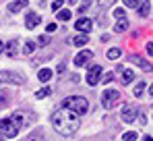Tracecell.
I'll use <instances>...</instances> for the list:
<instances>
[{"label":"cell","instance_id":"1","mask_svg":"<svg viewBox=\"0 0 153 141\" xmlns=\"http://www.w3.org/2000/svg\"><path fill=\"white\" fill-rule=\"evenodd\" d=\"M81 114H76L68 108H62V110H56L52 114V127L56 129V133H60L62 137H73L79 127H81Z\"/></svg>","mask_w":153,"mask_h":141},{"label":"cell","instance_id":"2","mask_svg":"<svg viewBox=\"0 0 153 141\" xmlns=\"http://www.w3.org/2000/svg\"><path fill=\"white\" fill-rule=\"evenodd\" d=\"M21 127H23V116L21 114H10L8 118L0 120V133L4 137H8V139L17 137V133L21 131Z\"/></svg>","mask_w":153,"mask_h":141},{"label":"cell","instance_id":"3","mask_svg":"<svg viewBox=\"0 0 153 141\" xmlns=\"http://www.w3.org/2000/svg\"><path fill=\"white\" fill-rule=\"evenodd\" d=\"M62 108H68V110H73L76 114H87L89 102H87V98H83V95H68V98H64Z\"/></svg>","mask_w":153,"mask_h":141},{"label":"cell","instance_id":"4","mask_svg":"<svg viewBox=\"0 0 153 141\" xmlns=\"http://www.w3.org/2000/svg\"><path fill=\"white\" fill-rule=\"evenodd\" d=\"M118 102H120V94H118L116 89H105L102 94V106L105 110H112Z\"/></svg>","mask_w":153,"mask_h":141},{"label":"cell","instance_id":"5","mask_svg":"<svg viewBox=\"0 0 153 141\" xmlns=\"http://www.w3.org/2000/svg\"><path fill=\"white\" fill-rule=\"evenodd\" d=\"M0 83H15V85H21V83H25V79H23V75H19V73L0 70Z\"/></svg>","mask_w":153,"mask_h":141},{"label":"cell","instance_id":"6","mask_svg":"<svg viewBox=\"0 0 153 141\" xmlns=\"http://www.w3.org/2000/svg\"><path fill=\"white\" fill-rule=\"evenodd\" d=\"M102 67L100 64H93V67H89V70H87V77H85V81H87V85H97L100 83V77H102Z\"/></svg>","mask_w":153,"mask_h":141},{"label":"cell","instance_id":"7","mask_svg":"<svg viewBox=\"0 0 153 141\" xmlns=\"http://www.w3.org/2000/svg\"><path fill=\"white\" fill-rule=\"evenodd\" d=\"M91 58H93V52H91V50H83V52H79L75 56V64L76 67H85Z\"/></svg>","mask_w":153,"mask_h":141},{"label":"cell","instance_id":"8","mask_svg":"<svg viewBox=\"0 0 153 141\" xmlns=\"http://www.w3.org/2000/svg\"><path fill=\"white\" fill-rule=\"evenodd\" d=\"M137 114H139V110H137L134 106H130V104H128V106L122 108V114H120V116H122L124 122H132V120L137 118Z\"/></svg>","mask_w":153,"mask_h":141},{"label":"cell","instance_id":"9","mask_svg":"<svg viewBox=\"0 0 153 141\" xmlns=\"http://www.w3.org/2000/svg\"><path fill=\"white\" fill-rule=\"evenodd\" d=\"M76 31H83V33H89L91 31V27H93V23H91V19H87V17H81L79 21L75 23Z\"/></svg>","mask_w":153,"mask_h":141},{"label":"cell","instance_id":"10","mask_svg":"<svg viewBox=\"0 0 153 141\" xmlns=\"http://www.w3.org/2000/svg\"><path fill=\"white\" fill-rule=\"evenodd\" d=\"M39 23H42L39 15H35V13H29V15H27V19H25V27L27 29H35Z\"/></svg>","mask_w":153,"mask_h":141},{"label":"cell","instance_id":"11","mask_svg":"<svg viewBox=\"0 0 153 141\" xmlns=\"http://www.w3.org/2000/svg\"><path fill=\"white\" fill-rule=\"evenodd\" d=\"M130 62H132V64H137V67H141L143 70H151L153 69L145 58H141V56H137V54H134V56H130Z\"/></svg>","mask_w":153,"mask_h":141},{"label":"cell","instance_id":"12","mask_svg":"<svg viewBox=\"0 0 153 141\" xmlns=\"http://www.w3.org/2000/svg\"><path fill=\"white\" fill-rule=\"evenodd\" d=\"M27 4H29V0H15V2L8 4V10H10V13H19V10L27 8Z\"/></svg>","mask_w":153,"mask_h":141},{"label":"cell","instance_id":"13","mask_svg":"<svg viewBox=\"0 0 153 141\" xmlns=\"http://www.w3.org/2000/svg\"><path fill=\"white\" fill-rule=\"evenodd\" d=\"M17 50H19V40H10L8 44H6V54L8 56H17Z\"/></svg>","mask_w":153,"mask_h":141},{"label":"cell","instance_id":"14","mask_svg":"<svg viewBox=\"0 0 153 141\" xmlns=\"http://www.w3.org/2000/svg\"><path fill=\"white\" fill-rule=\"evenodd\" d=\"M151 13V4H149V0H143L141 4H139V15L141 17H147Z\"/></svg>","mask_w":153,"mask_h":141},{"label":"cell","instance_id":"15","mask_svg":"<svg viewBox=\"0 0 153 141\" xmlns=\"http://www.w3.org/2000/svg\"><path fill=\"white\" fill-rule=\"evenodd\" d=\"M132 79H134V73L130 69H122V83H124V85H130Z\"/></svg>","mask_w":153,"mask_h":141},{"label":"cell","instance_id":"16","mask_svg":"<svg viewBox=\"0 0 153 141\" xmlns=\"http://www.w3.org/2000/svg\"><path fill=\"white\" fill-rule=\"evenodd\" d=\"M87 42H89V35H87V33H81V35H76L75 40H73V44H75V46H79V48H83Z\"/></svg>","mask_w":153,"mask_h":141},{"label":"cell","instance_id":"17","mask_svg":"<svg viewBox=\"0 0 153 141\" xmlns=\"http://www.w3.org/2000/svg\"><path fill=\"white\" fill-rule=\"evenodd\" d=\"M110 60H116V58H120L122 56V50L120 48H112V50H108V54H105Z\"/></svg>","mask_w":153,"mask_h":141},{"label":"cell","instance_id":"18","mask_svg":"<svg viewBox=\"0 0 153 141\" xmlns=\"http://www.w3.org/2000/svg\"><path fill=\"white\" fill-rule=\"evenodd\" d=\"M128 29V21L126 19H118V23H116V33H124Z\"/></svg>","mask_w":153,"mask_h":141},{"label":"cell","instance_id":"19","mask_svg":"<svg viewBox=\"0 0 153 141\" xmlns=\"http://www.w3.org/2000/svg\"><path fill=\"white\" fill-rule=\"evenodd\" d=\"M52 95V87H42L39 92H35V100H42V98H48Z\"/></svg>","mask_w":153,"mask_h":141},{"label":"cell","instance_id":"20","mask_svg":"<svg viewBox=\"0 0 153 141\" xmlns=\"http://www.w3.org/2000/svg\"><path fill=\"white\" fill-rule=\"evenodd\" d=\"M37 77H39V81H50L52 79V70L50 69H42L37 73Z\"/></svg>","mask_w":153,"mask_h":141},{"label":"cell","instance_id":"21","mask_svg":"<svg viewBox=\"0 0 153 141\" xmlns=\"http://www.w3.org/2000/svg\"><path fill=\"white\" fill-rule=\"evenodd\" d=\"M8 102H10L8 92H0V108H6V106H8Z\"/></svg>","mask_w":153,"mask_h":141},{"label":"cell","instance_id":"22","mask_svg":"<svg viewBox=\"0 0 153 141\" xmlns=\"http://www.w3.org/2000/svg\"><path fill=\"white\" fill-rule=\"evenodd\" d=\"M71 17H73V15H71V10H58V21H64V23H66Z\"/></svg>","mask_w":153,"mask_h":141},{"label":"cell","instance_id":"23","mask_svg":"<svg viewBox=\"0 0 153 141\" xmlns=\"http://www.w3.org/2000/svg\"><path fill=\"white\" fill-rule=\"evenodd\" d=\"M37 48V44H33V42H27L25 46H23V54H33V50Z\"/></svg>","mask_w":153,"mask_h":141},{"label":"cell","instance_id":"24","mask_svg":"<svg viewBox=\"0 0 153 141\" xmlns=\"http://www.w3.org/2000/svg\"><path fill=\"white\" fill-rule=\"evenodd\" d=\"M137 137H139V135H137L134 131H126V133L122 135V139H124V141H137Z\"/></svg>","mask_w":153,"mask_h":141},{"label":"cell","instance_id":"25","mask_svg":"<svg viewBox=\"0 0 153 141\" xmlns=\"http://www.w3.org/2000/svg\"><path fill=\"white\" fill-rule=\"evenodd\" d=\"M143 92H145V83L141 81V83H137V85H134V95H137V98H141Z\"/></svg>","mask_w":153,"mask_h":141},{"label":"cell","instance_id":"26","mask_svg":"<svg viewBox=\"0 0 153 141\" xmlns=\"http://www.w3.org/2000/svg\"><path fill=\"white\" fill-rule=\"evenodd\" d=\"M27 141H44V135H42V133H31V135L27 137Z\"/></svg>","mask_w":153,"mask_h":141},{"label":"cell","instance_id":"27","mask_svg":"<svg viewBox=\"0 0 153 141\" xmlns=\"http://www.w3.org/2000/svg\"><path fill=\"white\" fill-rule=\"evenodd\" d=\"M122 2H124L126 8H137L139 6V0H122Z\"/></svg>","mask_w":153,"mask_h":141},{"label":"cell","instance_id":"28","mask_svg":"<svg viewBox=\"0 0 153 141\" xmlns=\"http://www.w3.org/2000/svg\"><path fill=\"white\" fill-rule=\"evenodd\" d=\"M37 44H39V46H48V44H50V35H46V33H44V35L37 40Z\"/></svg>","mask_w":153,"mask_h":141},{"label":"cell","instance_id":"29","mask_svg":"<svg viewBox=\"0 0 153 141\" xmlns=\"http://www.w3.org/2000/svg\"><path fill=\"white\" fill-rule=\"evenodd\" d=\"M114 17H116V21H118V19H126V17H124V8H116V10H114Z\"/></svg>","mask_w":153,"mask_h":141},{"label":"cell","instance_id":"30","mask_svg":"<svg viewBox=\"0 0 153 141\" xmlns=\"http://www.w3.org/2000/svg\"><path fill=\"white\" fill-rule=\"evenodd\" d=\"M89 4H91V0H83V2L79 4V10H81V13H85V10L89 8Z\"/></svg>","mask_w":153,"mask_h":141},{"label":"cell","instance_id":"31","mask_svg":"<svg viewBox=\"0 0 153 141\" xmlns=\"http://www.w3.org/2000/svg\"><path fill=\"white\" fill-rule=\"evenodd\" d=\"M114 2H116V0H97V4H100V6H103V8H108V6H112Z\"/></svg>","mask_w":153,"mask_h":141},{"label":"cell","instance_id":"32","mask_svg":"<svg viewBox=\"0 0 153 141\" xmlns=\"http://www.w3.org/2000/svg\"><path fill=\"white\" fill-rule=\"evenodd\" d=\"M62 4H64V0H54V2H52V8H54V10H60Z\"/></svg>","mask_w":153,"mask_h":141},{"label":"cell","instance_id":"33","mask_svg":"<svg viewBox=\"0 0 153 141\" xmlns=\"http://www.w3.org/2000/svg\"><path fill=\"white\" fill-rule=\"evenodd\" d=\"M46 31H48V33L56 31V23H48V25H46Z\"/></svg>","mask_w":153,"mask_h":141},{"label":"cell","instance_id":"34","mask_svg":"<svg viewBox=\"0 0 153 141\" xmlns=\"http://www.w3.org/2000/svg\"><path fill=\"white\" fill-rule=\"evenodd\" d=\"M112 79H114V73H108V75H105V77H103V83H110V81H112Z\"/></svg>","mask_w":153,"mask_h":141},{"label":"cell","instance_id":"35","mask_svg":"<svg viewBox=\"0 0 153 141\" xmlns=\"http://www.w3.org/2000/svg\"><path fill=\"white\" fill-rule=\"evenodd\" d=\"M147 54L153 56V42H151V44H147Z\"/></svg>","mask_w":153,"mask_h":141},{"label":"cell","instance_id":"36","mask_svg":"<svg viewBox=\"0 0 153 141\" xmlns=\"http://www.w3.org/2000/svg\"><path fill=\"white\" fill-rule=\"evenodd\" d=\"M143 141H153V137H151V135H145V137H143Z\"/></svg>","mask_w":153,"mask_h":141},{"label":"cell","instance_id":"37","mask_svg":"<svg viewBox=\"0 0 153 141\" xmlns=\"http://www.w3.org/2000/svg\"><path fill=\"white\" fill-rule=\"evenodd\" d=\"M4 50H6V46H4V44H2V42H0V54H2V52H4Z\"/></svg>","mask_w":153,"mask_h":141},{"label":"cell","instance_id":"38","mask_svg":"<svg viewBox=\"0 0 153 141\" xmlns=\"http://www.w3.org/2000/svg\"><path fill=\"white\" fill-rule=\"evenodd\" d=\"M76 2H79V0H68V4H76Z\"/></svg>","mask_w":153,"mask_h":141},{"label":"cell","instance_id":"39","mask_svg":"<svg viewBox=\"0 0 153 141\" xmlns=\"http://www.w3.org/2000/svg\"><path fill=\"white\" fill-rule=\"evenodd\" d=\"M149 95H153V85H151V87H149Z\"/></svg>","mask_w":153,"mask_h":141},{"label":"cell","instance_id":"40","mask_svg":"<svg viewBox=\"0 0 153 141\" xmlns=\"http://www.w3.org/2000/svg\"><path fill=\"white\" fill-rule=\"evenodd\" d=\"M0 139H2V137H0Z\"/></svg>","mask_w":153,"mask_h":141}]
</instances>
